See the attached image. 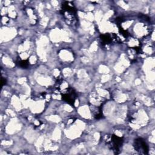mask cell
<instances>
[{"mask_svg": "<svg viewBox=\"0 0 155 155\" xmlns=\"http://www.w3.org/2000/svg\"><path fill=\"white\" fill-rule=\"evenodd\" d=\"M135 150L139 151L140 153L147 154L148 148L147 143L142 139H137L135 140L134 142Z\"/></svg>", "mask_w": 155, "mask_h": 155, "instance_id": "cell-1", "label": "cell"}, {"mask_svg": "<svg viewBox=\"0 0 155 155\" xmlns=\"http://www.w3.org/2000/svg\"><path fill=\"white\" fill-rule=\"evenodd\" d=\"M122 139L115 135H113L111 137V141H110V144L112 149L114 151H117L120 148V145L122 144Z\"/></svg>", "mask_w": 155, "mask_h": 155, "instance_id": "cell-2", "label": "cell"}, {"mask_svg": "<svg viewBox=\"0 0 155 155\" xmlns=\"http://www.w3.org/2000/svg\"><path fill=\"white\" fill-rule=\"evenodd\" d=\"M76 98L75 93L73 91V90H70V91L68 92H66L62 95V99H64L65 101H66L67 103L73 105L74 102V100Z\"/></svg>", "mask_w": 155, "mask_h": 155, "instance_id": "cell-3", "label": "cell"}, {"mask_svg": "<svg viewBox=\"0 0 155 155\" xmlns=\"http://www.w3.org/2000/svg\"><path fill=\"white\" fill-rule=\"evenodd\" d=\"M19 66H21V67H23V68H26L28 67V62L26 60H24V61H21L19 62Z\"/></svg>", "mask_w": 155, "mask_h": 155, "instance_id": "cell-4", "label": "cell"}]
</instances>
